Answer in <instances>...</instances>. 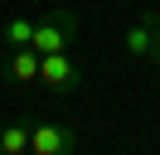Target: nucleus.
<instances>
[{
  "label": "nucleus",
  "mask_w": 160,
  "mask_h": 155,
  "mask_svg": "<svg viewBox=\"0 0 160 155\" xmlns=\"http://www.w3.org/2000/svg\"><path fill=\"white\" fill-rule=\"evenodd\" d=\"M39 82L49 87V92L68 97V92H78V87H82V63H73V58H68V48H58V53H44V63H39Z\"/></svg>",
  "instance_id": "2"
},
{
  "label": "nucleus",
  "mask_w": 160,
  "mask_h": 155,
  "mask_svg": "<svg viewBox=\"0 0 160 155\" xmlns=\"http://www.w3.org/2000/svg\"><path fill=\"white\" fill-rule=\"evenodd\" d=\"M150 63L160 68V24H155V48H150Z\"/></svg>",
  "instance_id": "8"
},
{
  "label": "nucleus",
  "mask_w": 160,
  "mask_h": 155,
  "mask_svg": "<svg viewBox=\"0 0 160 155\" xmlns=\"http://www.w3.org/2000/svg\"><path fill=\"white\" fill-rule=\"evenodd\" d=\"M155 24H160L155 10H146L141 19H131L126 39H121V53H126V58H150V48H155Z\"/></svg>",
  "instance_id": "5"
},
{
  "label": "nucleus",
  "mask_w": 160,
  "mask_h": 155,
  "mask_svg": "<svg viewBox=\"0 0 160 155\" xmlns=\"http://www.w3.org/2000/svg\"><path fill=\"white\" fill-rule=\"evenodd\" d=\"M73 34H78V15L63 10V5H53L49 15L34 19V39H29V44L39 48V53H58V48L73 44Z\"/></svg>",
  "instance_id": "1"
},
{
  "label": "nucleus",
  "mask_w": 160,
  "mask_h": 155,
  "mask_svg": "<svg viewBox=\"0 0 160 155\" xmlns=\"http://www.w3.org/2000/svg\"><path fill=\"white\" fill-rule=\"evenodd\" d=\"M29 150V126L24 121H5L0 126V155H24Z\"/></svg>",
  "instance_id": "6"
},
{
  "label": "nucleus",
  "mask_w": 160,
  "mask_h": 155,
  "mask_svg": "<svg viewBox=\"0 0 160 155\" xmlns=\"http://www.w3.org/2000/svg\"><path fill=\"white\" fill-rule=\"evenodd\" d=\"M39 63H44L39 48H34V44H20V48H5L0 73L10 78V82H39Z\"/></svg>",
  "instance_id": "4"
},
{
  "label": "nucleus",
  "mask_w": 160,
  "mask_h": 155,
  "mask_svg": "<svg viewBox=\"0 0 160 155\" xmlns=\"http://www.w3.org/2000/svg\"><path fill=\"white\" fill-rule=\"evenodd\" d=\"M82 150V136L58 121H34L29 126V155H73Z\"/></svg>",
  "instance_id": "3"
},
{
  "label": "nucleus",
  "mask_w": 160,
  "mask_h": 155,
  "mask_svg": "<svg viewBox=\"0 0 160 155\" xmlns=\"http://www.w3.org/2000/svg\"><path fill=\"white\" fill-rule=\"evenodd\" d=\"M29 39H34V19H24V15H15L10 24L0 29V44L5 48H20V44H29Z\"/></svg>",
  "instance_id": "7"
}]
</instances>
